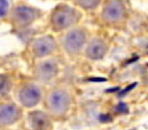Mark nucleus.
Masks as SVG:
<instances>
[{
    "label": "nucleus",
    "instance_id": "nucleus-1",
    "mask_svg": "<svg viewBox=\"0 0 148 130\" xmlns=\"http://www.w3.org/2000/svg\"><path fill=\"white\" fill-rule=\"evenodd\" d=\"M77 19L76 12L65 5L58 6L52 13V24L56 29H65L73 24Z\"/></svg>",
    "mask_w": 148,
    "mask_h": 130
},
{
    "label": "nucleus",
    "instance_id": "nucleus-8",
    "mask_svg": "<svg viewBox=\"0 0 148 130\" xmlns=\"http://www.w3.org/2000/svg\"><path fill=\"white\" fill-rule=\"evenodd\" d=\"M106 52V45L102 39H94L89 43L86 53L88 56V58L94 59V60H98L101 58L104 57Z\"/></svg>",
    "mask_w": 148,
    "mask_h": 130
},
{
    "label": "nucleus",
    "instance_id": "nucleus-12",
    "mask_svg": "<svg viewBox=\"0 0 148 130\" xmlns=\"http://www.w3.org/2000/svg\"><path fill=\"white\" fill-rule=\"evenodd\" d=\"M99 1L101 0H77V3L86 9H92L99 3Z\"/></svg>",
    "mask_w": 148,
    "mask_h": 130
},
{
    "label": "nucleus",
    "instance_id": "nucleus-16",
    "mask_svg": "<svg viewBox=\"0 0 148 130\" xmlns=\"http://www.w3.org/2000/svg\"><path fill=\"white\" fill-rule=\"evenodd\" d=\"M134 86H135V82H134V84H132V85H131V86H130V87H127V88H125V89H124V91H123V92H121V93H120V95H124V94H125V93H126V92H128V91H130V89H132V88H133V87H134Z\"/></svg>",
    "mask_w": 148,
    "mask_h": 130
},
{
    "label": "nucleus",
    "instance_id": "nucleus-17",
    "mask_svg": "<svg viewBox=\"0 0 148 130\" xmlns=\"http://www.w3.org/2000/svg\"><path fill=\"white\" fill-rule=\"evenodd\" d=\"M99 120H101V121L105 120L104 122H108V121H110V120H111V117H109V116H99Z\"/></svg>",
    "mask_w": 148,
    "mask_h": 130
},
{
    "label": "nucleus",
    "instance_id": "nucleus-5",
    "mask_svg": "<svg viewBox=\"0 0 148 130\" xmlns=\"http://www.w3.org/2000/svg\"><path fill=\"white\" fill-rule=\"evenodd\" d=\"M40 100V91L35 85H27L20 92V101L25 107H34Z\"/></svg>",
    "mask_w": 148,
    "mask_h": 130
},
{
    "label": "nucleus",
    "instance_id": "nucleus-10",
    "mask_svg": "<svg viewBox=\"0 0 148 130\" xmlns=\"http://www.w3.org/2000/svg\"><path fill=\"white\" fill-rule=\"evenodd\" d=\"M29 121L34 130H46L50 124L47 115L43 111H32L29 115Z\"/></svg>",
    "mask_w": 148,
    "mask_h": 130
},
{
    "label": "nucleus",
    "instance_id": "nucleus-14",
    "mask_svg": "<svg viewBox=\"0 0 148 130\" xmlns=\"http://www.w3.org/2000/svg\"><path fill=\"white\" fill-rule=\"evenodd\" d=\"M8 9V2L6 0H0V16L5 15Z\"/></svg>",
    "mask_w": 148,
    "mask_h": 130
},
{
    "label": "nucleus",
    "instance_id": "nucleus-11",
    "mask_svg": "<svg viewBox=\"0 0 148 130\" xmlns=\"http://www.w3.org/2000/svg\"><path fill=\"white\" fill-rule=\"evenodd\" d=\"M56 73H57V65L53 62H45L40 64V66L38 67V75L43 80H49L53 78Z\"/></svg>",
    "mask_w": 148,
    "mask_h": 130
},
{
    "label": "nucleus",
    "instance_id": "nucleus-9",
    "mask_svg": "<svg viewBox=\"0 0 148 130\" xmlns=\"http://www.w3.org/2000/svg\"><path fill=\"white\" fill-rule=\"evenodd\" d=\"M20 116L18 109L10 104H2L0 106V124H12L14 123Z\"/></svg>",
    "mask_w": 148,
    "mask_h": 130
},
{
    "label": "nucleus",
    "instance_id": "nucleus-7",
    "mask_svg": "<svg viewBox=\"0 0 148 130\" xmlns=\"http://www.w3.org/2000/svg\"><path fill=\"white\" fill-rule=\"evenodd\" d=\"M37 15H38V13L36 9H34L31 7H27V6H18L13 12L14 20L18 24H23V26L31 23L37 17Z\"/></svg>",
    "mask_w": 148,
    "mask_h": 130
},
{
    "label": "nucleus",
    "instance_id": "nucleus-3",
    "mask_svg": "<svg viewBox=\"0 0 148 130\" xmlns=\"http://www.w3.org/2000/svg\"><path fill=\"white\" fill-rule=\"evenodd\" d=\"M125 15V7L120 0H109L103 9V19L106 22L114 23L120 21Z\"/></svg>",
    "mask_w": 148,
    "mask_h": 130
},
{
    "label": "nucleus",
    "instance_id": "nucleus-2",
    "mask_svg": "<svg viewBox=\"0 0 148 130\" xmlns=\"http://www.w3.org/2000/svg\"><path fill=\"white\" fill-rule=\"evenodd\" d=\"M47 104H49V109L54 115H62L67 111L69 107V96L64 91L60 89L53 91L49 95Z\"/></svg>",
    "mask_w": 148,
    "mask_h": 130
},
{
    "label": "nucleus",
    "instance_id": "nucleus-6",
    "mask_svg": "<svg viewBox=\"0 0 148 130\" xmlns=\"http://www.w3.org/2000/svg\"><path fill=\"white\" fill-rule=\"evenodd\" d=\"M56 49V42L51 36H43L37 38L32 44V51L37 57L50 55Z\"/></svg>",
    "mask_w": 148,
    "mask_h": 130
},
{
    "label": "nucleus",
    "instance_id": "nucleus-13",
    "mask_svg": "<svg viewBox=\"0 0 148 130\" xmlns=\"http://www.w3.org/2000/svg\"><path fill=\"white\" fill-rule=\"evenodd\" d=\"M7 88H8V81H7L6 77L0 75V93L5 92Z\"/></svg>",
    "mask_w": 148,
    "mask_h": 130
},
{
    "label": "nucleus",
    "instance_id": "nucleus-4",
    "mask_svg": "<svg viewBox=\"0 0 148 130\" xmlns=\"http://www.w3.org/2000/svg\"><path fill=\"white\" fill-rule=\"evenodd\" d=\"M84 41H86L84 32L80 29H74V30H71L69 32L66 34L62 43H64L65 49L69 53H76L83 46Z\"/></svg>",
    "mask_w": 148,
    "mask_h": 130
},
{
    "label": "nucleus",
    "instance_id": "nucleus-15",
    "mask_svg": "<svg viewBox=\"0 0 148 130\" xmlns=\"http://www.w3.org/2000/svg\"><path fill=\"white\" fill-rule=\"evenodd\" d=\"M117 109L119 110V111H127V107H126V104L125 103H119L118 104V107H117Z\"/></svg>",
    "mask_w": 148,
    "mask_h": 130
}]
</instances>
